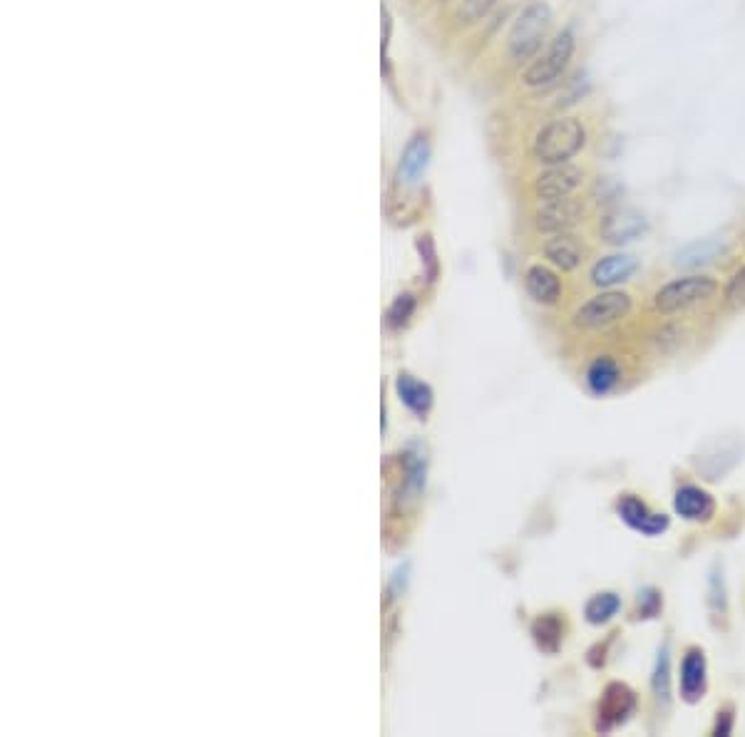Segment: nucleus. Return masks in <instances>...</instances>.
<instances>
[{
    "label": "nucleus",
    "mask_w": 745,
    "mask_h": 737,
    "mask_svg": "<svg viewBox=\"0 0 745 737\" xmlns=\"http://www.w3.org/2000/svg\"><path fill=\"white\" fill-rule=\"evenodd\" d=\"M651 688H654V695L664 703H669L671 698V653H669V643L659 651V658H656V668L654 675H651Z\"/></svg>",
    "instance_id": "obj_22"
},
{
    "label": "nucleus",
    "mask_w": 745,
    "mask_h": 737,
    "mask_svg": "<svg viewBox=\"0 0 745 737\" xmlns=\"http://www.w3.org/2000/svg\"><path fill=\"white\" fill-rule=\"evenodd\" d=\"M718 293V281L711 276H686L666 283L654 296V308L664 316L691 311V308L708 303Z\"/></svg>",
    "instance_id": "obj_2"
},
{
    "label": "nucleus",
    "mask_w": 745,
    "mask_h": 737,
    "mask_svg": "<svg viewBox=\"0 0 745 737\" xmlns=\"http://www.w3.org/2000/svg\"><path fill=\"white\" fill-rule=\"evenodd\" d=\"M415 311V298L410 293H400L398 298L393 301V306L388 308V316H385V323L388 328H403L405 323L410 321Z\"/></svg>",
    "instance_id": "obj_23"
},
{
    "label": "nucleus",
    "mask_w": 745,
    "mask_h": 737,
    "mask_svg": "<svg viewBox=\"0 0 745 737\" xmlns=\"http://www.w3.org/2000/svg\"><path fill=\"white\" fill-rule=\"evenodd\" d=\"M619 608H621L619 596L606 591V594H596L589 599L587 608H584V616H587V621L594 623V626H601V623H609L611 618L619 613Z\"/></svg>",
    "instance_id": "obj_21"
},
{
    "label": "nucleus",
    "mask_w": 745,
    "mask_h": 737,
    "mask_svg": "<svg viewBox=\"0 0 745 737\" xmlns=\"http://www.w3.org/2000/svg\"><path fill=\"white\" fill-rule=\"evenodd\" d=\"M584 144H587V130L582 122L577 117H562L539 130L532 154L537 162L554 167V164H567L569 159L577 157Z\"/></svg>",
    "instance_id": "obj_1"
},
{
    "label": "nucleus",
    "mask_w": 745,
    "mask_h": 737,
    "mask_svg": "<svg viewBox=\"0 0 745 737\" xmlns=\"http://www.w3.org/2000/svg\"><path fill=\"white\" fill-rule=\"evenodd\" d=\"M428 159H430L428 139L415 137L403 152V162H400V182H405V184L418 182V177L425 172V167H428Z\"/></svg>",
    "instance_id": "obj_17"
},
{
    "label": "nucleus",
    "mask_w": 745,
    "mask_h": 737,
    "mask_svg": "<svg viewBox=\"0 0 745 737\" xmlns=\"http://www.w3.org/2000/svg\"><path fill=\"white\" fill-rule=\"evenodd\" d=\"M636 710V693L624 683H609L604 688V695L599 700L596 710V730L609 733L616 725L626 723Z\"/></svg>",
    "instance_id": "obj_6"
},
{
    "label": "nucleus",
    "mask_w": 745,
    "mask_h": 737,
    "mask_svg": "<svg viewBox=\"0 0 745 737\" xmlns=\"http://www.w3.org/2000/svg\"><path fill=\"white\" fill-rule=\"evenodd\" d=\"M524 288H527L529 298L539 306H554L562 296V281L557 273L547 266H532L524 273Z\"/></svg>",
    "instance_id": "obj_11"
},
{
    "label": "nucleus",
    "mask_w": 745,
    "mask_h": 737,
    "mask_svg": "<svg viewBox=\"0 0 745 737\" xmlns=\"http://www.w3.org/2000/svg\"><path fill=\"white\" fill-rule=\"evenodd\" d=\"M673 509L688 522H708L716 512V502L701 487H681L673 499Z\"/></svg>",
    "instance_id": "obj_13"
},
{
    "label": "nucleus",
    "mask_w": 745,
    "mask_h": 737,
    "mask_svg": "<svg viewBox=\"0 0 745 737\" xmlns=\"http://www.w3.org/2000/svg\"><path fill=\"white\" fill-rule=\"evenodd\" d=\"M601 239L611 246H624L631 244V241L639 239L641 234L646 231V219L634 209H626V206H616V209H609L604 216H601Z\"/></svg>",
    "instance_id": "obj_7"
},
{
    "label": "nucleus",
    "mask_w": 745,
    "mask_h": 737,
    "mask_svg": "<svg viewBox=\"0 0 745 737\" xmlns=\"http://www.w3.org/2000/svg\"><path fill=\"white\" fill-rule=\"evenodd\" d=\"M639 268V261L629 254H614L606 256V259L596 261V266L592 268V283L599 288H611L616 283L629 281L631 276Z\"/></svg>",
    "instance_id": "obj_14"
},
{
    "label": "nucleus",
    "mask_w": 745,
    "mask_h": 737,
    "mask_svg": "<svg viewBox=\"0 0 745 737\" xmlns=\"http://www.w3.org/2000/svg\"><path fill=\"white\" fill-rule=\"evenodd\" d=\"M616 509H619V517L624 519L631 529H636V532L646 536H659L661 532L669 529V517H666V514L649 512V507H646L639 497H634V494L621 497Z\"/></svg>",
    "instance_id": "obj_10"
},
{
    "label": "nucleus",
    "mask_w": 745,
    "mask_h": 737,
    "mask_svg": "<svg viewBox=\"0 0 745 737\" xmlns=\"http://www.w3.org/2000/svg\"><path fill=\"white\" fill-rule=\"evenodd\" d=\"M629 311V293L606 291L589 298L582 308H577V313H574V326L584 328V331H596V328H606L611 326V323H619L621 318L629 316Z\"/></svg>",
    "instance_id": "obj_5"
},
{
    "label": "nucleus",
    "mask_w": 745,
    "mask_h": 737,
    "mask_svg": "<svg viewBox=\"0 0 745 737\" xmlns=\"http://www.w3.org/2000/svg\"><path fill=\"white\" fill-rule=\"evenodd\" d=\"M495 3L497 0H462L460 18L465 20V23H477V20H482L490 13Z\"/></svg>",
    "instance_id": "obj_25"
},
{
    "label": "nucleus",
    "mask_w": 745,
    "mask_h": 737,
    "mask_svg": "<svg viewBox=\"0 0 745 737\" xmlns=\"http://www.w3.org/2000/svg\"><path fill=\"white\" fill-rule=\"evenodd\" d=\"M706 693V656L701 648H691L681 663V695L686 703H696Z\"/></svg>",
    "instance_id": "obj_12"
},
{
    "label": "nucleus",
    "mask_w": 745,
    "mask_h": 737,
    "mask_svg": "<svg viewBox=\"0 0 745 737\" xmlns=\"http://www.w3.org/2000/svg\"><path fill=\"white\" fill-rule=\"evenodd\" d=\"M532 638L537 643L539 651L557 653L562 646V621L557 613H544L532 623Z\"/></svg>",
    "instance_id": "obj_19"
},
{
    "label": "nucleus",
    "mask_w": 745,
    "mask_h": 737,
    "mask_svg": "<svg viewBox=\"0 0 745 737\" xmlns=\"http://www.w3.org/2000/svg\"><path fill=\"white\" fill-rule=\"evenodd\" d=\"M723 251V241L718 239H703L696 244H688L686 249H681L676 254V266L683 268H696L703 264H711L718 254Z\"/></svg>",
    "instance_id": "obj_20"
},
{
    "label": "nucleus",
    "mask_w": 745,
    "mask_h": 737,
    "mask_svg": "<svg viewBox=\"0 0 745 737\" xmlns=\"http://www.w3.org/2000/svg\"><path fill=\"white\" fill-rule=\"evenodd\" d=\"M395 390H398V398L408 410H413L418 417H425L433 407V390L430 385H425L423 380L413 378L410 373H400L395 380Z\"/></svg>",
    "instance_id": "obj_16"
},
{
    "label": "nucleus",
    "mask_w": 745,
    "mask_h": 737,
    "mask_svg": "<svg viewBox=\"0 0 745 737\" xmlns=\"http://www.w3.org/2000/svg\"><path fill=\"white\" fill-rule=\"evenodd\" d=\"M552 25V10L547 3H532L522 10L510 33V55L517 63H527L542 48L547 30Z\"/></svg>",
    "instance_id": "obj_3"
},
{
    "label": "nucleus",
    "mask_w": 745,
    "mask_h": 737,
    "mask_svg": "<svg viewBox=\"0 0 745 737\" xmlns=\"http://www.w3.org/2000/svg\"><path fill=\"white\" fill-rule=\"evenodd\" d=\"M584 182L582 169L572 167V164H554L552 169H547L544 174H539L537 182H534V194L542 201L552 199H564L572 197Z\"/></svg>",
    "instance_id": "obj_9"
},
{
    "label": "nucleus",
    "mask_w": 745,
    "mask_h": 737,
    "mask_svg": "<svg viewBox=\"0 0 745 737\" xmlns=\"http://www.w3.org/2000/svg\"><path fill=\"white\" fill-rule=\"evenodd\" d=\"M733 733V710H721L713 725V735L716 737H728Z\"/></svg>",
    "instance_id": "obj_29"
},
{
    "label": "nucleus",
    "mask_w": 745,
    "mask_h": 737,
    "mask_svg": "<svg viewBox=\"0 0 745 737\" xmlns=\"http://www.w3.org/2000/svg\"><path fill=\"white\" fill-rule=\"evenodd\" d=\"M661 611V594L656 589H644L639 594V618H656Z\"/></svg>",
    "instance_id": "obj_27"
},
{
    "label": "nucleus",
    "mask_w": 745,
    "mask_h": 737,
    "mask_svg": "<svg viewBox=\"0 0 745 737\" xmlns=\"http://www.w3.org/2000/svg\"><path fill=\"white\" fill-rule=\"evenodd\" d=\"M418 251L420 256H423V264L425 268H428V281L433 283L435 278H438V271H440V264H438V254H435V244H433V236H420L418 239Z\"/></svg>",
    "instance_id": "obj_24"
},
{
    "label": "nucleus",
    "mask_w": 745,
    "mask_h": 737,
    "mask_svg": "<svg viewBox=\"0 0 745 737\" xmlns=\"http://www.w3.org/2000/svg\"><path fill=\"white\" fill-rule=\"evenodd\" d=\"M726 301H728V306H733V308L745 306V266L741 268V271L733 273V278L728 281Z\"/></svg>",
    "instance_id": "obj_26"
},
{
    "label": "nucleus",
    "mask_w": 745,
    "mask_h": 737,
    "mask_svg": "<svg viewBox=\"0 0 745 737\" xmlns=\"http://www.w3.org/2000/svg\"><path fill=\"white\" fill-rule=\"evenodd\" d=\"M711 606L716 611H726V591H723V579H718V574L711 576Z\"/></svg>",
    "instance_id": "obj_28"
},
{
    "label": "nucleus",
    "mask_w": 745,
    "mask_h": 737,
    "mask_svg": "<svg viewBox=\"0 0 745 737\" xmlns=\"http://www.w3.org/2000/svg\"><path fill=\"white\" fill-rule=\"evenodd\" d=\"M544 256H547L554 266L562 268V271H574V268L582 266L584 249L577 241V236L564 231V234H554L552 239L544 244Z\"/></svg>",
    "instance_id": "obj_15"
},
{
    "label": "nucleus",
    "mask_w": 745,
    "mask_h": 737,
    "mask_svg": "<svg viewBox=\"0 0 745 737\" xmlns=\"http://www.w3.org/2000/svg\"><path fill=\"white\" fill-rule=\"evenodd\" d=\"M587 383H589V390H592L594 395L611 393V390L616 388V383H619V365H616V360L609 358V355H601V358H596L594 363L589 365Z\"/></svg>",
    "instance_id": "obj_18"
},
{
    "label": "nucleus",
    "mask_w": 745,
    "mask_h": 737,
    "mask_svg": "<svg viewBox=\"0 0 745 737\" xmlns=\"http://www.w3.org/2000/svg\"><path fill=\"white\" fill-rule=\"evenodd\" d=\"M584 216V206L577 199H552L544 201L537 211H534V226L544 234H564L572 226H577Z\"/></svg>",
    "instance_id": "obj_8"
},
{
    "label": "nucleus",
    "mask_w": 745,
    "mask_h": 737,
    "mask_svg": "<svg viewBox=\"0 0 745 737\" xmlns=\"http://www.w3.org/2000/svg\"><path fill=\"white\" fill-rule=\"evenodd\" d=\"M572 55H574V35H572V30H562V33L554 38V43L549 45L547 53L527 67V72H524V85L527 87L554 85V82L562 77V72L567 70Z\"/></svg>",
    "instance_id": "obj_4"
}]
</instances>
